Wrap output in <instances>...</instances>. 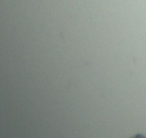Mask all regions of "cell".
<instances>
[{
	"label": "cell",
	"instance_id": "6da1fadb",
	"mask_svg": "<svg viewBox=\"0 0 146 138\" xmlns=\"http://www.w3.org/2000/svg\"><path fill=\"white\" fill-rule=\"evenodd\" d=\"M129 138H146V135H143V134H141V133H137V134H135V135H132V137H129Z\"/></svg>",
	"mask_w": 146,
	"mask_h": 138
}]
</instances>
